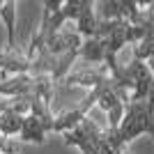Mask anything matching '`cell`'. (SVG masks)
Listing matches in <instances>:
<instances>
[{"mask_svg":"<svg viewBox=\"0 0 154 154\" xmlns=\"http://www.w3.org/2000/svg\"><path fill=\"white\" fill-rule=\"evenodd\" d=\"M143 134L154 138V106L147 99H131L129 97L120 127L115 131L106 129V143L115 154H122L127 143H131L136 136Z\"/></svg>","mask_w":154,"mask_h":154,"instance_id":"3","label":"cell"},{"mask_svg":"<svg viewBox=\"0 0 154 154\" xmlns=\"http://www.w3.org/2000/svg\"><path fill=\"white\" fill-rule=\"evenodd\" d=\"M16 2L14 0H5V2H0V16H2V21H5L7 26V51H14L16 48V23H14V19H16Z\"/></svg>","mask_w":154,"mask_h":154,"instance_id":"5","label":"cell"},{"mask_svg":"<svg viewBox=\"0 0 154 154\" xmlns=\"http://www.w3.org/2000/svg\"><path fill=\"white\" fill-rule=\"evenodd\" d=\"M143 28H145V35L134 46V58L147 64L149 74L154 76V2H145Z\"/></svg>","mask_w":154,"mask_h":154,"instance_id":"4","label":"cell"},{"mask_svg":"<svg viewBox=\"0 0 154 154\" xmlns=\"http://www.w3.org/2000/svg\"><path fill=\"white\" fill-rule=\"evenodd\" d=\"M62 83L64 85H83V88H90V92H94V97H97V103L108 115V127L106 129L115 131L120 127L122 115H124V106L129 101V90L120 81V74L113 76L103 64H97V67H88L85 64L81 69L69 71Z\"/></svg>","mask_w":154,"mask_h":154,"instance_id":"2","label":"cell"},{"mask_svg":"<svg viewBox=\"0 0 154 154\" xmlns=\"http://www.w3.org/2000/svg\"><path fill=\"white\" fill-rule=\"evenodd\" d=\"M122 154H127V149H124V152H122Z\"/></svg>","mask_w":154,"mask_h":154,"instance_id":"6","label":"cell"},{"mask_svg":"<svg viewBox=\"0 0 154 154\" xmlns=\"http://www.w3.org/2000/svg\"><path fill=\"white\" fill-rule=\"evenodd\" d=\"M145 16V14H143ZM145 35L143 26H134L129 21L113 19V21H97V28L88 39H83L81 51H78V60L88 67H97L103 64L106 69L117 76L122 64H117V53L124 44H138Z\"/></svg>","mask_w":154,"mask_h":154,"instance_id":"1","label":"cell"}]
</instances>
